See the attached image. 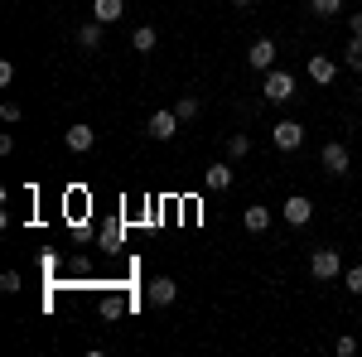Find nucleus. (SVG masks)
Instances as JSON below:
<instances>
[{
	"label": "nucleus",
	"instance_id": "10",
	"mask_svg": "<svg viewBox=\"0 0 362 357\" xmlns=\"http://www.w3.org/2000/svg\"><path fill=\"white\" fill-rule=\"evenodd\" d=\"M63 140H68V150H73V155H87V150L97 145V131L78 121V126H68V131H63Z\"/></svg>",
	"mask_w": 362,
	"mask_h": 357
},
{
	"label": "nucleus",
	"instance_id": "22",
	"mask_svg": "<svg viewBox=\"0 0 362 357\" xmlns=\"http://www.w3.org/2000/svg\"><path fill=\"white\" fill-rule=\"evenodd\" d=\"M0 290H5V295H15V290H20V271H5V275H0Z\"/></svg>",
	"mask_w": 362,
	"mask_h": 357
},
{
	"label": "nucleus",
	"instance_id": "8",
	"mask_svg": "<svg viewBox=\"0 0 362 357\" xmlns=\"http://www.w3.org/2000/svg\"><path fill=\"white\" fill-rule=\"evenodd\" d=\"M271 140H276V150H300L305 145V126L300 121H280L276 131H271Z\"/></svg>",
	"mask_w": 362,
	"mask_h": 357
},
{
	"label": "nucleus",
	"instance_id": "24",
	"mask_svg": "<svg viewBox=\"0 0 362 357\" xmlns=\"http://www.w3.org/2000/svg\"><path fill=\"white\" fill-rule=\"evenodd\" d=\"M348 29H353V34H362V10H358V15H348Z\"/></svg>",
	"mask_w": 362,
	"mask_h": 357
},
{
	"label": "nucleus",
	"instance_id": "21",
	"mask_svg": "<svg viewBox=\"0 0 362 357\" xmlns=\"http://www.w3.org/2000/svg\"><path fill=\"white\" fill-rule=\"evenodd\" d=\"M102 247H121V222H107L102 227Z\"/></svg>",
	"mask_w": 362,
	"mask_h": 357
},
{
	"label": "nucleus",
	"instance_id": "15",
	"mask_svg": "<svg viewBox=\"0 0 362 357\" xmlns=\"http://www.w3.org/2000/svg\"><path fill=\"white\" fill-rule=\"evenodd\" d=\"M155 44H160V34H155V29H150V25H140L136 34H131V49H136V54H150Z\"/></svg>",
	"mask_w": 362,
	"mask_h": 357
},
{
	"label": "nucleus",
	"instance_id": "14",
	"mask_svg": "<svg viewBox=\"0 0 362 357\" xmlns=\"http://www.w3.org/2000/svg\"><path fill=\"white\" fill-rule=\"evenodd\" d=\"M78 49H87V54H97V49H102V25H97V20L78 29Z\"/></svg>",
	"mask_w": 362,
	"mask_h": 357
},
{
	"label": "nucleus",
	"instance_id": "2",
	"mask_svg": "<svg viewBox=\"0 0 362 357\" xmlns=\"http://www.w3.org/2000/svg\"><path fill=\"white\" fill-rule=\"evenodd\" d=\"M261 97H266V102H290V97H295V78H290V73H280V68H271V73H266V83H261Z\"/></svg>",
	"mask_w": 362,
	"mask_h": 357
},
{
	"label": "nucleus",
	"instance_id": "4",
	"mask_svg": "<svg viewBox=\"0 0 362 357\" xmlns=\"http://www.w3.org/2000/svg\"><path fill=\"white\" fill-rule=\"evenodd\" d=\"M319 160H324V174H334V179H343V174H348V165H353L348 145H338V140H329V145L319 150Z\"/></svg>",
	"mask_w": 362,
	"mask_h": 357
},
{
	"label": "nucleus",
	"instance_id": "7",
	"mask_svg": "<svg viewBox=\"0 0 362 357\" xmlns=\"http://www.w3.org/2000/svg\"><path fill=\"white\" fill-rule=\"evenodd\" d=\"M247 63L256 73H271V68H276V39H256L247 49Z\"/></svg>",
	"mask_w": 362,
	"mask_h": 357
},
{
	"label": "nucleus",
	"instance_id": "5",
	"mask_svg": "<svg viewBox=\"0 0 362 357\" xmlns=\"http://www.w3.org/2000/svg\"><path fill=\"white\" fill-rule=\"evenodd\" d=\"M280 218L290 222V227H305V222L314 218V203H309L305 193H290V198L280 203Z\"/></svg>",
	"mask_w": 362,
	"mask_h": 357
},
{
	"label": "nucleus",
	"instance_id": "19",
	"mask_svg": "<svg viewBox=\"0 0 362 357\" xmlns=\"http://www.w3.org/2000/svg\"><path fill=\"white\" fill-rule=\"evenodd\" d=\"M343 290H348V295H362V266H348V271H343Z\"/></svg>",
	"mask_w": 362,
	"mask_h": 357
},
{
	"label": "nucleus",
	"instance_id": "3",
	"mask_svg": "<svg viewBox=\"0 0 362 357\" xmlns=\"http://www.w3.org/2000/svg\"><path fill=\"white\" fill-rule=\"evenodd\" d=\"M338 271H343V261H338L334 247H319L309 256V275H314V280H338Z\"/></svg>",
	"mask_w": 362,
	"mask_h": 357
},
{
	"label": "nucleus",
	"instance_id": "17",
	"mask_svg": "<svg viewBox=\"0 0 362 357\" xmlns=\"http://www.w3.org/2000/svg\"><path fill=\"white\" fill-rule=\"evenodd\" d=\"M343 58H348V68H353V73H362V34H353V39H348Z\"/></svg>",
	"mask_w": 362,
	"mask_h": 357
},
{
	"label": "nucleus",
	"instance_id": "9",
	"mask_svg": "<svg viewBox=\"0 0 362 357\" xmlns=\"http://www.w3.org/2000/svg\"><path fill=\"white\" fill-rule=\"evenodd\" d=\"M271 222H276V213H271V208H266V203H251L247 213H242V227H247L251 237H261V232H266V227H271Z\"/></svg>",
	"mask_w": 362,
	"mask_h": 357
},
{
	"label": "nucleus",
	"instance_id": "12",
	"mask_svg": "<svg viewBox=\"0 0 362 357\" xmlns=\"http://www.w3.org/2000/svg\"><path fill=\"white\" fill-rule=\"evenodd\" d=\"M126 15V0H92V20L97 25H116Z\"/></svg>",
	"mask_w": 362,
	"mask_h": 357
},
{
	"label": "nucleus",
	"instance_id": "25",
	"mask_svg": "<svg viewBox=\"0 0 362 357\" xmlns=\"http://www.w3.org/2000/svg\"><path fill=\"white\" fill-rule=\"evenodd\" d=\"M237 5H256V0H237Z\"/></svg>",
	"mask_w": 362,
	"mask_h": 357
},
{
	"label": "nucleus",
	"instance_id": "6",
	"mask_svg": "<svg viewBox=\"0 0 362 357\" xmlns=\"http://www.w3.org/2000/svg\"><path fill=\"white\" fill-rule=\"evenodd\" d=\"M145 300L155 304V309H169V304L179 300V285H174L169 275H155V280H150V290H145Z\"/></svg>",
	"mask_w": 362,
	"mask_h": 357
},
{
	"label": "nucleus",
	"instance_id": "16",
	"mask_svg": "<svg viewBox=\"0 0 362 357\" xmlns=\"http://www.w3.org/2000/svg\"><path fill=\"white\" fill-rule=\"evenodd\" d=\"M174 111H179V121H198L203 102H198V97H179V102H174Z\"/></svg>",
	"mask_w": 362,
	"mask_h": 357
},
{
	"label": "nucleus",
	"instance_id": "1",
	"mask_svg": "<svg viewBox=\"0 0 362 357\" xmlns=\"http://www.w3.org/2000/svg\"><path fill=\"white\" fill-rule=\"evenodd\" d=\"M179 126H184V121H179V111H174V107H160V111H150L145 136H150V140H174V136H179Z\"/></svg>",
	"mask_w": 362,
	"mask_h": 357
},
{
	"label": "nucleus",
	"instance_id": "18",
	"mask_svg": "<svg viewBox=\"0 0 362 357\" xmlns=\"http://www.w3.org/2000/svg\"><path fill=\"white\" fill-rule=\"evenodd\" d=\"M309 10H314L319 20H334L338 10H343V0H309Z\"/></svg>",
	"mask_w": 362,
	"mask_h": 357
},
{
	"label": "nucleus",
	"instance_id": "11",
	"mask_svg": "<svg viewBox=\"0 0 362 357\" xmlns=\"http://www.w3.org/2000/svg\"><path fill=\"white\" fill-rule=\"evenodd\" d=\"M334 78H338V68H334V58H329V54H314V58H309V83L329 87Z\"/></svg>",
	"mask_w": 362,
	"mask_h": 357
},
{
	"label": "nucleus",
	"instance_id": "23",
	"mask_svg": "<svg viewBox=\"0 0 362 357\" xmlns=\"http://www.w3.org/2000/svg\"><path fill=\"white\" fill-rule=\"evenodd\" d=\"M358 353V338H353V333H343V338H338V357H353Z\"/></svg>",
	"mask_w": 362,
	"mask_h": 357
},
{
	"label": "nucleus",
	"instance_id": "20",
	"mask_svg": "<svg viewBox=\"0 0 362 357\" xmlns=\"http://www.w3.org/2000/svg\"><path fill=\"white\" fill-rule=\"evenodd\" d=\"M247 150H251V140H247V136H232V140H227V155H232V160H242Z\"/></svg>",
	"mask_w": 362,
	"mask_h": 357
},
{
	"label": "nucleus",
	"instance_id": "13",
	"mask_svg": "<svg viewBox=\"0 0 362 357\" xmlns=\"http://www.w3.org/2000/svg\"><path fill=\"white\" fill-rule=\"evenodd\" d=\"M203 189H208V193L232 189V165H208V174H203Z\"/></svg>",
	"mask_w": 362,
	"mask_h": 357
}]
</instances>
